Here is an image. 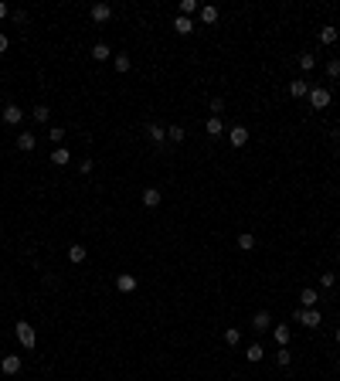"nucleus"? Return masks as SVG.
Wrapping results in <instances>:
<instances>
[{"label": "nucleus", "mask_w": 340, "mask_h": 381, "mask_svg": "<svg viewBox=\"0 0 340 381\" xmlns=\"http://www.w3.org/2000/svg\"><path fill=\"white\" fill-rule=\"evenodd\" d=\"M7 44H11V41H7V34H0V55L7 51Z\"/></svg>", "instance_id": "36"}, {"label": "nucleus", "mask_w": 340, "mask_h": 381, "mask_svg": "<svg viewBox=\"0 0 340 381\" xmlns=\"http://www.w3.org/2000/svg\"><path fill=\"white\" fill-rule=\"evenodd\" d=\"M241 340V334H238V327H225V344L228 347H235V344H238Z\"/></svg>", "instance_id": "25"}, {"label": "nucleus", "mask_w": 340, "mask_h": 381, "mask_svg": "<svg viewBox=\"0 0 340 381\" xmlns=\"http://www.w3.org/2000/svg\"><path fill=\"white\" fill-rule=\"evenodd\" d=\"M337 38H340V31H337V28H323V31H320V41H323V44H333Z\"/></svg>", "instance_id": "26"}, {"label": "nucleus", "mask_w": 340, "mask_h": 381, "mask_svg": "<svg viewBox=\"0 0 340 381\" xmlns=\"http://www.w3.org/2000/svg\"><path fill=\"white\" fill-rule=\"evenodd\" d=\"M89 55H92V61H109V58H113V51H109V44H106V41H96Z\"/></svg>", "instance_id": "8"}, {"label": "nucleus", "mask_w": 340, "mask_h": 381, "mask_svg": "<svg viewBox=\"0 0 340 381\" xmlns=\"http://www.w3.org/2000/svg\"><path fill=\"white\" fill-rule=\"evenodd\" d=\"M204 129H208V136H221V133H225V123H221L218 116H211V119L204 123Z\"/></svg>", "instance_id": "15"}, {"label": "nucleus", "mask_w": 340, "mask_h": 381, "mask_svg": "<svg viewBox=\"0 0 340 381\" xmlns=\"http://www.w3.org/2000/svg\"><path fill=\"white\" fill-rule=\"evenodd\" d=\"M337 146H340V133H337Z\"/></svg>", "instance_id": "39"}, {"label": "nucleus", "mask_w": 340, "mask_h": 381, "mask_svg": "<svg viewBox=\"0 0 340 381\" xmlns=\"http://www.w3.org/2000/svg\"><path fill=\"white\" fill-rule=\"evenodd\" d=\"M51 119V109L48 106H34V123H48Z\"/></svg>", "instance_id": "27"}, {"label": "nucleus", "mask_w": 340, "mask_h": 381, "mask_svg": "<svg viewBox=\"0 0 340 381\" xmlns=\"http://www.w3.org/2000/svg\"><path fill=\"white\" fill-rule=\"evenodd\" d=\"M272 327V317H269V310H259L252 317V330H259V334H262V330H269Z\"/></svg>", "instance_id": "9"}, {"label": "nucleus", "mask_w": 340, "mask_h": 381, "mask_svg": "<svg viewBox=\"0 0 340 381\" xmlns=\"http://www.w3.org/2000/svg\"><path fill=\"white\" fill-rule=\"evenodd\" d=\"M272 337H276V344H279V347H286V344H289V327H276V330H272Z\"/></svg>", "instance_id": "24"}, {"label": "nucleus", "mask_w": 340, "mask_h": 381, "mask_svg": "<svg viewBox=\"0 0 340 381\" xmlns=\"http://www.w3.org/2000/svg\"><path fill=\"white\" fill-rule=\"evenodd\" d=\"M146 140H150V143H156V146H160V143L167 140V129L160 126V123H146Z\"/></svg>", "instance_id": "6"}, {"label": "nucleus", "mask_w": 340, "mask_h": 381, "mask_svg": "<svg viewBox=\"0 0 340 381\" xmlns=\"http://www.w3.org/2000/svg\"><path fill=\"white\" fill-rule=\"evenodd\" d=\"M198 14H201V24H214V21H218V7L208 4V7H201Z\"/></svg>", "instance_id": "17"}, {"label": "nucleus", "mask_w": 340, "mask_h": 381, "mask_svg": "<svg viewBox=\"0 0 340 381\" xmlns=\"http://www.w3.org/2000/svg\"><path fill=\"white\" fill-rule=\"evenodd\" d=\"M116 289H119V293H133V289H136V276H129V272L116 276Z\"/></svg>", "instance_id": "12"}, {"label": "nucleus", "mask_w": 340, "mask_h": 381, "mask_svg": "<svg viewBox=\"0 0 340 381\" xmlns=\"http://www.w3.org/2000/svg\"><path fill=\"white\" fill-rule=\"evenodd\" d=\"M129 68H133L129 55H116V71H129Z\"/></svg>", "instance_id": "32"}, {"label": "nucleus", "mask_w": 340, "mask_h": 381, "mask_svg": "<svg viewBox=\"0 0 340 381\" xmlns=\"http://www.w3.org/2000/svg\"><path fill=\"white\" fill-rule=\"evenodd\" d=\"M184 136H187V133H184V126H177V123H174V126L167 129V140H170V143H184Z\"/></svg>", "instance_id": "22"}, {"label": "nucleus", "mask_w": 340, "mask_h": 381, "mask_svg": "<svg viewBox=\"0 0 340 381\" xmlns=\"http://www.w3.org/2000/svg\"><path fill=\"white\" fill-rule=\"evenodd\" d=\"M4 17H7V4L0 0V21H4Z\"/></svg>", "instance_id": "37"}, {"label": "nucleus", "mask_w": 340, "mask_h": 381, "mask_svg": "<svg viewBox=\"0 0 340 381\" xmlns=\"http://www.w3.org/2000/svg\"><path fill=\"white\" fill-rule=\"evenodd\" d=\"M68 150H65V146H55V154H51V164H55V167H65V164H68Z\"/></svg>", "instance_id": "19"}, {"label": "nucleus", "mask_w": 340, "mask_h": 381, "mask_svg": "<svg viewBox=\"0 0 340 381\" xmlns=\"http://www.w3.org/2000/svg\"><path fill=\"white\" fill-rule=\"evenodd\" d=\"M289 96H293V99H306V96H310V85H306V79L289 82Z\"/></svg>", "instance_id": "11"}, {"label": "nucleus", "mask_w": 340, "mask_h": 381, "mask_svg": "<svg viewBox=\"0 0 340 381\" xmlns=\"http://www.w3.org/2000/svg\"><path fill=\"white\" fill-rule=\"evenodd\" d=\"M306 99H310L313 109H326V106H330V92H326V89H310Z\"/></svg>", "instance_id": "3"}, {"label": "nucleus", "mask_w": 340, "mask_h": 381, "mask_svg": "<svg viewBox=\"0 0 340 381\" xmlns=\"http://www.w3.org/2000/svg\"><path fill=\"white\" fill-rule=\"evenodd\" d=\"M14 334H17V340H21V347L34 351V344H38V334H34V327H31L28 320H17V324H14Z\"/></svg>", "instance_id": "1"}, {"label": "nucleus", "mask_w": 340, "mask_h": 381, "mask_svg": "<svg viewBox=\"0 0 340 381\" xmlns=\"http://www.w3.org/2000/svg\"><path fill=\"white\" fill-rule=\"evenodd\" d=\"M299 299H303V310H313V307L320 303V296H316V289H303V293H299Z\"/></svg>", "instance_id": "16"}, {"label": "nucleus", "mask_w": 340, "mask_h": 381, "mask_svg": "<svg viewBox=\"0 0 340 381\" xmlns=\"http://www.w3.org/2000/svg\"><path fill=\"white\" fill-rule=\"evenodd\" d=\"M296 320H299L303 327H320V320H323V317H320L316 310H299V313H296Z\"/></svg>", "instance_id": "10"}, {"label": "nucleus", "mask_w": 340, "mask_h": 381, "mask_svg": "<svg viewBox=\"0 0 340 381\" xmlns=\"http://www.w3.org/2000/svg\"><path fill=\"white\" fill-rule=\"evenodd\" d=\"M299 68H303V71H313V68H316V58H313L310 51H306V55H299Z\"/></svg>", "instance_id": "28"}, {"label": "nucleus", "mask_w": 340, "mask_h": 381, "mask_svg": "<svg viewBox=\"0 0 340 381\" xmlns=\"http://www.w3.org/2000/svg\"><path fill=\"white\" fill-rule=\"evenodd\" d=\"M333 282H337L333 272H323V276H320V286H323V289H333Z\"/></svg>", "instance_id": "34"}, {"label": "nucleus", "mask_w": 340, "mask_h": 381, "mask_svg": "<svg viewBox=\"0 0 340 381\" xmlns=\"http://www.w3.org/2000/svg\"><path fill=\"white\" fill-rule=\"evenodd\" d=\"M34 143H38V136H34L31 129H21V133H17V150L31 154V150H34Z\"/></svg>", "instance_id": "5"}, {"label": "nucleus", "mask_w": 340, "mask_h": 381, "mask_svg": "<svg viewBox=\"0 0 340 381\" xmlns=\"http://www.w3.org/2000/svg\"><path fill=\"white\" fill-rule=\"evenodd\" d=\"M326 75H330V79H340V58H330V61H326Z\"/></svg>", "instance_id": "30"}, {"label": "nucleus", "mask_w": 340, "mask_h": 381, "mask_svg": "<svg viewBox=\"0 0 340 381\" xmlns=\"http://www.w3.org/2000/svg\"><path fill=\"white\" fill-rule=\"evenodd\" d=\"M68 259H71V262H85V259H89V249H85V245H71Z\"/></svg>", "instance_id": "20"}, {"label": "nucleus", "mask_w": 340, "mask_h": 381, "mask_svg": "<svg viewBox=\"0 0 340 381\" xmlns=\"http://www.w3.org/2000/svg\"><path fill=\"white\" fill-rule=\"evenodd\" d=\"M337 344H340V327H337Z\"/></svg>", "instance_id": "38"}, {"label": "nucleus", "mask_w": 340, "mask_h": 381, "mask_svg": "<svg viewBox=\"0 0 340 381\" xmlns=\"http://www.w3.org/2000/svg\"><path fill=\"white\" fill-rule=\"evenodd\" d=\"M238 249H241V252H252V249H255V235L241 232V235H238Z\"/></svg>", "instance_id": "23"}, {"label": "nucleus", "mask_w": 340, "mask_h": 381, "mask_svg": "<svg viewBox=\"0 0 340 381\" xmlns=\"http://www.w3.org/2000/svg\"><path fill=\"white\" fill-rule=\"evenodd\" d=\"M143 204H146V208H156V204H160V191H156V187H146V191H143Z\"/></svg>", "instance_id": "18"}, {"label": "nucleus", "mask_w": 340, "mask_h": 381, "mask_svg": "<svg viewBox=\"0 0 340 381\" xmlns=\"http://www.w3.org/2000/svg\"><path fill=\"white\" fill-rule=\"evenodd\" d=\"M48 140L61 143V140H65V129H61V126H51V129H48Z\"/></svg>", "instance_id": "33"}, {"label": "nucleus", "mask_w": 340, "mask_h": 381, "mask_svg": "<svg viewBox=\"0 0 340 381\" xmlns=\"http://www.w3.org/2000/svg\"><path fill=\"white\" fill-rule=\"evenodd\" d=\"M174 31H177V34H191V31H194V21H191V17H174Z\"/></svg>", "instance_id": "14"}, {"label": "nucleus", "mask_w": 340, "mask_h": 381, "mask_svg": "<svg viewBox=\"0 0 340 381\" xmlns=\"http://www.w3.org/2000/svg\"><path fill=\"white\" fill-rule=\"evenodd\" d=\"M245 357H248V364H259V361H262V357H266V351H262V347H259V344H252V347H248V351H245Z\"/></svg>", "instance_id": "21"}, {"label": "nucleus", "mask_w": 340, "mask_h": 381, "mask_svg": "<svg viewBox=\"0 0 340 381\" xmlns=\"http://www.w3.org/2000/svg\"><path fill=\"white\" fill-rule=\"evenodd\" d=\"M276 361H279V364H289V361H293V354H289V351H286V347H279V354H276Z\"/></svg>", "instance_id": "35"}, {"label": "nucleus", "mask_w": 340, "mask_h": 381, "mask_svg": "<svg viewBox=\"0 0 340 381\" xmlns=\"http://www.w3.org/2000/svg\"><path fill=\"white\" fill-rule=\"evenodd\" d=\"M198 11V0H181V17H191Z\"/></svg>", "instance_id": "29"}, {"label": "nucleus", "mask_w": 340, "mask_h": 381, "mask_svg": "<svg viewBox=\"0 0 340 381\" xmlns=\"http://www.w3.org/2000/svg\"><path fill=\"white\" fill-rule=\"evenodd\" d=\"M337 262H340V252H337Z\"/></svg>", "instance_id": "40"}, {"label": "nucleus", "mask_w": 340, "mask_h": 381, "mask_svg": "<svg viewBox=\"0 0 340 381\" xmlns=\"http://www.w3.org/2000/svg\"><path fill=\"white\" fill-rule=\"evenodd\" d=\"M21 119H24V109H17V106H7V109H4V123H7V126H17Z\"/></svg>", "instance_id": "13"}, {"label": "nucleus", "mask_w": 340, "mask_h": 381, "mask_svg": "<svg viewBox=\"0 0 340 381\" xmlns=\"http://www.w3.org/2000/svg\"><path fill=\"white\" fill-rule=\"evenodd\" d=\"M21 367H24L21 354H4V361H0V371L4 374H21Z\"/></svg>", "instance_id": "2"}, {"label": "nucleus", "mask_w": 340, "mask_h": 381, "mask_svg": "<svg viewBox=\"0 0 340 381\" xmlns=\"http://www.w3.org/2000/svg\"><path fill=\"white\" fill-rule=\"evenodd\" d=\"M208 109H211V116H221V113H225V99H221V96H214Z\"/></svg>", "instance_id": "31"}, {"label": "nucleus", "mask_w": 340, "mask_h": 381, "mask_svg": "<svg viewBox=\"0 0 340 381\" xmlns=\"http://www.w3.org/2000/svg\"><path fill=\"white\" fill-rule=\"evenodd\" d=\"M89 17H92L96 24H106V21L113 17V7H109V4H92V11H89Z\"/></svg>", "instance_id": "4"}, {"label": "nucleus", "mask_w": 340, "mask_h": 381, "mask_svg": "<svg viewBox=\"0 0 340 381\" xmlns=\"http://www.w3.org/2000/svg\"><path fill=\"white\" fill-rule=\"evenodd\" d=\"M228 140H231V146H245V143H248V129L241 126V123L238 126H231L228 129Z\"/></svg>", "instance_id": "7"}]
</instances>
